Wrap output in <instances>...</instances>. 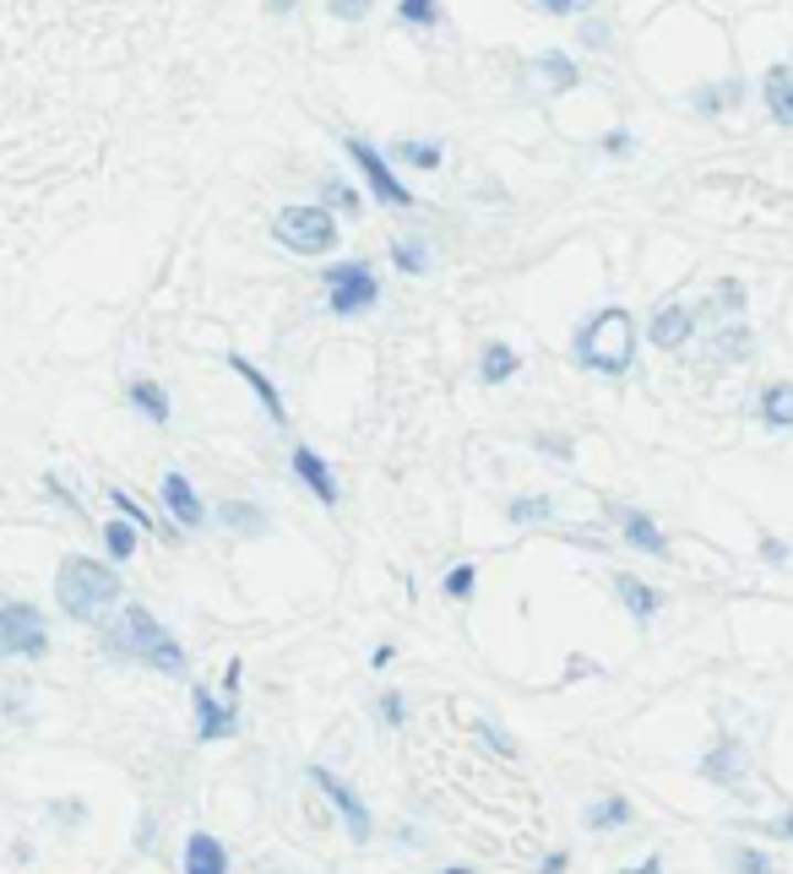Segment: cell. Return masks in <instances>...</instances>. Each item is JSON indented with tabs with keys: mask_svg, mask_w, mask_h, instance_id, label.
I'll return each mask as SVG.
<instances>
[{
	"mask_svg": "<svg viewBox=\"0 0 793 874\" xmlns=\"http://www.w3.org/2000/svg\"><path fill=\"white\" fill-rule=\"evenodd\" d=\"M104 646H109L115 657H136V663H147V668L169 674V680H186V668H191L186 646H180L163 624L152 620L141 603H126V609H120V620L104 630Z\"/></svg>",
	"mask_w": 793,
	"mask_h": 874,
	"instance_id": "obj_1",
	"label": "cell"
},
{
	"mask_svg": "<svg viewBox=\"0 0 793 874\" xmlns=\"http://www.w3.org/2000/svg\"><path fill=\"white\" fill-rule=\"evenodd\" d=\"M636 343H642V326L631 320V310L603 305L593 320H582V331H577L571 354H577V365H582V370L620 380V375H631V365H636Z\"/></svg>",
	"mask_w": 793,
	"mask_h": 874,
	"instance_id": "obj_2",
	"label": "cell"
},
{
	"mask_svg": "<svg viewBox=\"0 0 793 874\" xmlns=\"http://www.w3.org/2000/svg\"><path fill=\"white\" fill-rule=\"evenodd\" d=\"M55 598L71 620L98 624L115 603H120V576L104 560H87V555H66L61 570H55Z\"/></svg>",
	"mask_w": 793,
	"mask_h": 874,
	"instance_id": "obj_3",
	"label": "cell"
},
{
	"mask_svg": "<svg viewBox=\"0 0 793 874\" xmlns=\"http://www.w3.org/2000/svg\"><path fill=\"white\" fill-rule=\"evenodd\" d=\"M272 234H277V245L294 250V255H327L337 245V218L321 201H299V207H283L272 218Z\"/></svg>",
	"mask_w": 793,
	"mask_h": 874,
	"instance_id": "obj_4",
	"label": "cell"
},
{
	"mask_svg": "<svg viewBox=\"0 0 793 874\" xmlns=\"http://www.w3.org/2000/svg\"><path fill=\"white\" fill-rule=\"evenodd\" d=\"M321 288H327V310L342 315V320H353V315L381 305V277H376L370 261H337V266H327Z\"/></svg>",
	"mask_w": 793,
	"mask_h": 874,
	"instance_id": "obj_5",
	"label": "cell"
},
{
	"mask_svg": "<svg viewBox=\"0 0 793 874\" xmlns=\"http://www.w3.org/2000/svg\"><path fill=\"white\" fill-rule=\"evenodd\" d=\"M342 152L353 158V169L364 175V186H370V196H376L381 207H413V190L396 180L392 158H387L381 147H370L364 136H342Z\"/></svg>",
	"mask_w": 793,
	"mask_h": 874,
	"instance_id": "obj_6",
	"label": "cell"
},
{
	"mask_svg": "<svg viewBox=\"0 0 793 874\" xmlns=\"http://www.w3.org/2000/svg\"><path fill=\"white\" fill-rule=\"evenodd\" d=\"M50 624L33 603H0V657H44Z\"/></svg>",
	"mask_w": 793,
	"mask_h": 874,
	"instance_id": "obj_7",
	"label": "cell"
},
{
	"mask_svg": "<svg viewBox=\"0 0 793 874\" xmlns=\"http://www.w3.org/2000/svg\"><path fill=\"white\" fill-rule=\"evenodd\" d=\"M310 782H316V788L327 793L331 804H337L342 825H348V836H353V842L364 847V842H370V831H376V820H370V810H364V799H359V793H353V788H348L342 777H331L327 766H310Z\"/></svg>",
	"mask_w": 793,
	"mask_h": 874,
	"instance_id": "obj_8",
	"label": "cell"
},
{
	"mask_svg": "<svg viewBox=\"0 0 793 874\" xmlns=\"http://www.w3.org/2000/svg\"><path fill=\"white\" fill-rule=\"evenodd\" d=\"M191 706H197V739L201 745H218V739H229L234 728H240V706L234 701H218L212 689H191Z\"/></svg>",
	"mask_w": 793,
	"mask_h": 874,
	"instance_id": "obj_9",
	"label": "cell"
},
{
	"mask_svg": "<svg viewBox=\"0 0 793 874\" xmlns=\"http://www.w3.org/2000/svg\"><path fill=\"white\" fill-rule=\"evenodd\" d=\"M288 467H294V478L310 489V495L321 499V505H337L342 489H337V478H331V462L321 451H310V445H294V456H288Z\"/></svg>",
	"mask_w": 793,
	"mask_h": 874,
	"instance_id": "obj_10",
	"label": "cell"
},
{
	"mask_svg": "<svg viewBox=\"0 0 793 874\" xmlns=\"http://www.w3.org/2000/svg\"><path fill=\"white\" fill-rule=\"evenodd\" d=\"M744 760H750L744 745H739V739H723L718 749L701 755L696 771H701V782H712V788H739V782H744Z\"/></svg>",
	"mask_w": 793,
	"mask_h": 874,
	"instance_id": "obj_11",
	"label": "cell"
},
{
	"mask_svg": "<svg viewBox=\"0 0 793 874\" xmlns=\"http://www.w3.org/2000/svg\"><path fill=\"white\" fill-rule=\"evenodd\" d=\"M614 522H620V533H625V544H631V549H642V555H653V560L668 555V538H663V527L647 516V510L614 505Z\"/></svg>",
	"mask_w": 793,
	"mask_h": 874,
	"instance_id": "obj_12",
	"label": "cell"
},
{
	"mask_svg": "<svg viewBox=\"0 0 793 874\" xmlns=\"http://www.w3.org/2000/svg\"><path fill=\"white\" fill-rule=\"evenodd\" d=\"M690 331H696V315L685 310V305H658L653 320H647V343L653 348H685Z\"/></svg>",
	"mask_w": 793,
	"mask_h": 874,
	"instance_id": "obj_13",
	"label": "cell"
},
{
	"mask_svg": "<svg viewBox=\"0 0 793 874\" xmlns=\"http://www.w3.org/2000/svg\"><path fill=\"white\" fill-rule=\"evenodd\" d=\"M761 104H766L772 120L793 130V65L789 61L766 65V76H761Z\"/></svg>",
	"mask_w": 793,
	"mask_h": 874,
	"instance_id": "obj_14",
	"label": "cell"
},
{
	"mask_svg": "<svg viewBox=\"0 0 793 874\" xmlns=\"http://www.w3.org/2000/svg\"><path fill=\"white\" fill-rule=\"evenodd\" d=\"M163 505H169V516H175L180 527H201V522H207V505H201V495L191 489L186 473H163Z\"/></svg>",
	"mask_w": 793,
	"mask_h": 874,
	"instance_id": "obj_15",
	"label": "cell"
},
{
	"mask_svg": "<svg viewBox=\"0 0 793 874\" xmlns=\"http://www.w3.org/2000/svg\"><path fill=\"white\" fill-rule=\"evenodd\" d=\"M229 370H234L245 386H251V391H256V397H262V408H266V419H272V424H288V402H283V391H277V386H272V380H266V375L256 370L245 354H229Z\"/></svg>",
	"mask_w": 793,
	"mask_h": 874,
	"instance_id": "obj_16",
	"label": "cell"
},
{
	"mask_svg": "<svg viewBox=\"0 0 793 874\" xmlns=\"http://www.w3.org/2000/svg\"><path fill=\"white\" fill-rule=\"evenodd\" d=\"M126 402H131L147 424H169V419H175V408H169V391H163L152 375H136L131 386H126Z\"/></svg>",
	"mask_w": 793,
	"mask_h": 874,
	"instance_id": "obj_17",
	"label": "cell"
},
{
	"mask_svg": "<svg viewBox=\"0 0 793 874\" xmlns=\"http://www.w3.org/2000/svg\"><path fill=\"white\" fill-rule=\"evenodd\" d=\"M186 874H229V847L212 831H191L186 836Z\"/></svg>",
	"mask_w": 793,
	"mask_h": 874,
	"instance_id": "obj_18",
	"label": "cell"
},
{
	"mask_svg": "<svg viewBox=\"0 0 793 874\" xmlns=\"http://www.w3.org/2000/svg\"><path fill=\"white\" fill-rule=\"evenodd\" d=\"M750 348H755V331H750L744 320H728L723 331L712 337V348H707V365H712V370L739 365V359H750Z\"/></svg>",
	"mask_w": 793,
	"mask_h": 874,
	"instance_id": "obj_19",
	"label": "cell"
},
{
	"mask_svg": "<svg viewBox=\"0 0 793 874\" xmlns=\"http://www.w3.org/2000/svg\"><path fill=\"white\" fill-rule=\"evenodd\" d=\"M733 104H744V76H728V82H701V87H690V109L696 115H723V109H733Z\"/></svg>",
	"mask_w": 793,
	"mask_h": 874,
	"instance_id": "obj_20",
	"label": "cell"
},
{
	"mask_svg": "<svg viewBox=\"0 0 793 874\" xmlns=\"http://www.w3.org/2000/svg\"><path fill=\"white\" fill-rule=\"evenodd\" d=\"M538 82L549 87V93H571V87H582V65L571 61L565 50H549V55H538Z\"/></svg>",
	"mask_w": 793,
	"mask_h": 874,
	"instance_id": "obj_21",
	"label": "cell"
},
{
	"mask_svg": "<svg viewBox=\"0 0 793 874\" xmlns=\"http://www.w3.org/2000/svg\"><path fill=\"white\" fill-rule=\"evenodd\" d=\"M614 592H620V603H625L636 620H653V614L663 609V592H658V587H647V581H636V576H625V570L614 576Z\"/></svg>",
	"mask_w": 793,
	"mask_h": 874,
	"instance_id": "obj_22",
	"label": "cell"
},
{
	"mask_svg": "<svg viewBox=\"0 0 793 874\" xmlns=\"http://www.w3.org/2000/svg\"><path fill=\"white\" fill-rule=\"evenodd\" d=\"M218 522H223L229 533H240V538H262L266 533V510L251 505V499H223V505H218Z\"/></svg>",
	"mask_w": 793,
	"mask_h": 874,
	"instance_id": "obj_23",
	"label": "cell"
},
{
	"mask_svg": "<svg viewBox=\"0 0 793 874\" xmlns=\"http://www.w3.org/2000/svg\"><path fill=\"white\" fill-rule=\"evenodd\" d=\"M761 424L766 430H793V380H772L766 391H761Z\"/></svg>",
	"mask_w": 793,
	"mask_h": 874,
	"instance_id": "obj_24",
	"label": "cell"
},
{
	"mask_svg": "<svg viewBox=\"0 0 793 874\" xmlns=\"http://www.w3.org/2000/svg\"><path fill=\"white\" fill-rule=\"evenodd\" d=\"M517 370H522V354H517L511 343H484V354H478V375H484L489 386H506Z\"/></svg>",
	"mask_w": 793,
	"mask_h": 874,
	"instance_id": "obj_25",
	"label": "cell"
},
{
	"mask_svg": "<svg viewBox=\"0 0 793 874\" xmlns=\"http://www.w3.org/2000/svg\"><path fill=\"white\" fill-rule=\"evenodd\" d=\"M387 158H396V164H408V169H424V175H430V169H441L446 147H441V141H408V136H402V141H392V152H387Z\"/></svg>",
	"mask_w": 793,
	"mask_h": 874,
	"instance_id": "obj_26",
	"label": "cell"
},
{
	"mask_svg": "<svg viewBox=\"0 0 793 874\" xmlns=\"http://www.w3.org/2000/svg\"><path fill=\"white\" fill-rule=\"evenodd\" d=\"M631 799L625 793H609V799H598L593 810H588V831H620V825H631Z\"/></svg>",
	"mask_w": 793,
	"mask_h": 874,
	"instance_id": "obj_27",
	"label": "cell"
},
{
	"mask_svg": "<svg viewBox=\"0 0 793 874\" xmlns=\"http://www.w3.org/2000/svg\"><path fill=\"white\" fill-rule=\"evenodd\" d=\"M392 266L408 272V277H424V272L435 266V255H430L424 240H392Z\"/></svg>",
	"mask_w": 793,
	"mask_h": 874,
	"instance_id": "obj_28",
	"label": "cell"
},
{
	"mask_svg": "<svg viewBox=\"0 0 793 874\" xmlns=\"http://www.w3.org/2000/svg\"><path fill=\"white\" fill-rule=\"evenodd\" d=\"M549 516H554V499H543V495H522L506 505V522H511V527H543Z\"/></svg>",
	"mask_w": 793,
	"mask_h": 874,
	"instance_id": "obj_29",
	"label": "cell"
},
{
	"mask_svg": "<svg viewBox=\"0 0 793 874\" xmlns=\"http://www.w3.org/2000/svg\"><path fill=\"white\" fill-rule=\"evenodd\" d=\"M718 310H728V315L744 310V283L723 277V283H718V294H707V299H701V310H690V315H718Z\"/></svg>",
	"mask_w": 793,
	"mask_h": 874,
	"instance_id": "obj_30",
	"label": "cell"
},
{
	"mask_svg": "<svg viewBox=\"0 0 793 874\" xmlns=\"http://www.w3.org/2000/svg\"><path fill=\"white\" fill-rule=\"evenodd\" d=\"M104 549H109V560H131L136 555V527L120 516V522H104Z\"/></svg>",
	"mask_w": 793,
	"mask_h": 874,
	"instance_id": "obj_31",
	"label": "cell"
},
{
	"mask_svg": "<svg viewBox=\"0 0 793 874\" xmlns=\"http://www.w3.org/2000/svg\"><path fill=\"white\" fill-rule=\"evenodd\" d=\"M321 207L327 212H342V218H353V212H364V196L353 186H342V180H327L321 186Z\"/></svg>",
	"mask_w": 793,
	"mask_h": 874,
	"instance_id": "obj_32",
	"label": "cell"
},
{
	"mask_svg": "<svg viewBox=\"0 0 793 874\" xmlns=\"http://www.w3.org/2000/svg\"><path fill=\"white\" fill-rule=\"evenodd\" d=\"M396 22L402 28H435L441 22V0H396Z\"/></svg>",
	"mask_w": 793,
	"mask_h": 874,
	"instance_id": "obj_33",
	"label": "cell"
},
{
	"mask_svg": "<svg viewBox=\"0 0 793 874\" xmlns=\"http://www.w3.org/2000/svg\"><path fill=\"white\" fill-rule=\"evenodd\" d=\"M473 587H478V570H473V565H452V570L441 576V592H446V598H457V603L473 598Z\"/></svg>",
	"mask_w": 793,
	"mask_h": 874,
	"instance_id": "obj_34",
	"label": "cell"
},
{
	"mask_svg": "<svg viewBox=\"0 0 793 874\" xmlns=\"http://www.w3.org/2000/svg\"><path fill=\"white\" fill-rule=\"evenodd\" d=\"M109 505H115V510H120V516H126V522H131V527H147V533H152V527H158V522H152V516H147V505H136V499L126 495V489H109Z\"/></svg>",
	"mask_w": 793,
	"mask_h": 874,
	"instance_id": "obj_35",
	"label": "cell"
},
{
	"mask_svg": "<svg viewBox=\"0 0 793 874\" xmlns=\"http://www.w3.org/2000/svg\"><path fill=\"white\" fill-rule=\"evenodd\" d=\"M733 874H772V859L755 847H733Z\"/></svg>",
	"mask_w": 793,
	"mask_h": 874,
	"instance_id": "obj_36",
	"label": "cell"
},
{
	"mask_svg": "<svg viewBox=\"0 0 793 874\" xmlns=\"http://www.w3.org/2000/svg\"><path fill=\"white\" fill-rule=\"evenodd\" d=\"M381 723H387V728H402V723H408V701H402V689H387V695H381Z\"/></svg>",
	"mask_w": 793,
	"mask_h": 874,
	"instance_id": "obj_37",
	"label": "cell"
},
{
	"mask_svg": "<svg viewBox=\"0 0 793 874\" xmlns=\"http://www.w3.org/2000/svg\"><path fill=\"white\" fill-rule=\"evenodd\" d=\"M370 6H376V0H327V11L337 17V22H364Z\"/></svg>",
	"mask_w": 793,
	"mask_h": 874,
	"instance_id": "obj_38",
	"label": "cell"
},
{
	"mask_svg": "<svg viewBox=\"0 0 793 874\" xmlns=\"http://www.w3.org/2000/svg\"><path fill=\"white\" fill-rule=\"evenodd\" d=\"M631 147H636V136H631V130H609V136L598 141V152H603V158H625Z\"/></svg>",
	"mask_w": 793,
	"mask_h": 874,
	"instance_id": "obj_39",
	"label": "cell"
},
{
	"mask_svg": "<svg viewBox=\"0 0 793 874\" xmlns=\"http://www.w3.org/2000/svg\"><path fill=\"white\" fill-rule=\"evenodd\" d=\"M538 11H549V17H582L593 0H532Z\"/></svg>",
	"mask_w": 793,
	"mask_h": 874,
	"instance_id": "obj_40",
	"label": "cell"
},
{
	"mask_svg": "<svg viewBox=\"0 0 793 874\" xmlns=\"http://www.w3.org/2000/svg\"><path fill=\"white\" fill-rule=\"evenodd\" d=\"M478 739H484V745H495L500 755H517V739H511V734H500L495 723H478Z\"/></svg>",
	"mask_w": 793,
	"mask_h": 874,
	"instance_id": "obj_41",
	"label": "cell"
},
{
	"mask_svg": "<svg viewBox=\"0 0 793 874\" xmlns=\"http://www.w3.org/2000/svg\"><path fill=\"white\" fill-rule=\"evenodd\" d=\"M532 445H538V451H549L554 462H571V440H565V435H538Z\"/></svg>",
	"mask_w": 793,
	"mask_h": 874,
	"instance_id": "obj_42",
	"label": "cell"
},
{
	"mask_svg": "<svg viewBox=\"0 0 793 874\" xmlns=\"http://www.w3.org/2000/svg\"><path fill=\"white\" fill-rule=\"evenodd\" d=\"M582 44L588 50H609V22H582Z\"/></svg>",
	"mask_w": 793,
	"mask_h": 874,
	"instance_id": "obj_43",
	"label": "cell"
},
{
	"mask_svg": "<svg viewBox=\"0 0 793 874\" xmlns=\"http://www.w3.org/2000/svg\"><path fill=\"white\" fill-rule=\"evenodd\" d=\"M240 680H245V663H240V657H234V663H229V668H223V695H229V701H234V695H240Z\"/></svg>",
	"mask_w": 793,
	"mask_h": 874,
	"instance_id": "obj_44",
	"label": "cell"
},
{
	"mask_svg": "<svg viewBox=\"0 0 793 874\" xmlns=\"http://www.w3.org/2000/svg\"><path fill=\"white\" fill-rule=\"evenodd\" d=\"M761 560H766V565H789V544H783V538H766V544H761Z\"/></svg>",
	"mask_w": 793,
	"mask_h": 874,
	"instance_id": "obj_45",
	"label": "cell"
},
{
	"mask_svg": "<svg viewBox=\"0 0 793 874\" xmlns=\"http://www.w3.org/2000/svg\"><path fill=\"white\" fill-rule=\"evenodd\" d=\"M565 864H571V859H565V853H549V859H543V864H538V874H565Z\"/></svg>",
	"mask_w": 793,
	"mask_h": 874,
	"instance_id": "obj_46",
	"label": "cell"
},
{
	"mask_svg": "<svg viewBox=\"0 0 793 874\" xmlns=\"http://www.w3.org/2000/svg\"><path fill=\"white\" fill-rule=\"evenodd\" d=\"M625 874H663V859H658V853H653V859H642L636 870H625Z\"/></svg>",
	"mask_w": 793,
	"mask_h": 874,
	"instance_id": "obj_47",
	"label": "cell"
},
{
	"mask_svg": "<svg viewBox=\"0 0 793 874\" xmlns=\"http://www.w3.org/2000/svg\"><path fill=\"white\" fill-rule=\"evenodd\" d=\"M266 11H272V17H288V11H294V6H299V0H262Z\"/></svg>",
	"mask_w": 793,
	"mask_h": 874,
	"instance_id": "obj_48",
	"label": "cell"
},
{
	"mask_svg": "<svg viewBox=\"0 0 793 874\" xmlns=\"http://www.w3.org/2000/svg\"><path fill=\"white\" fill-rule=\"evenodd\" d=\"M55 814H61V820H82V804H76V799H66V804H55Z\"/></svg>",
	"mask_w": 793,
	"mask_h": 874,
	"instance_id": "obj_49",
	"label": "cell"
},
{
	"mask_svg": "<svg viewBox=\"0 0 793 874\" xmlns=\"http://www.w3.org/2000/svg\"><path fill=\"white\" fill-rule=\"evenodd\" d=\"M772 831H778V836H793V810L783 814V820H778V825H772Z\"/></svg>",
	"mask_w": 793,
	"mask_h": 874,
	"instance_id": "obj_50",
	"label": "cell"
},
{
	"mask_svg": "<svg viewBox=\"0 0 793 874\" xmlns=\"http://www.w3.org/2000/svg\"><path fill=\"white\" fill-rule=\"evenodd\" d=\"M441 874H473V870H467V864H452V870H441Z\"/></svg>",
	"mask_w": 793,
	"mask_h": 874,
	"instance_id": "obj_51",
	"label": "cell"
}]
</instances>
